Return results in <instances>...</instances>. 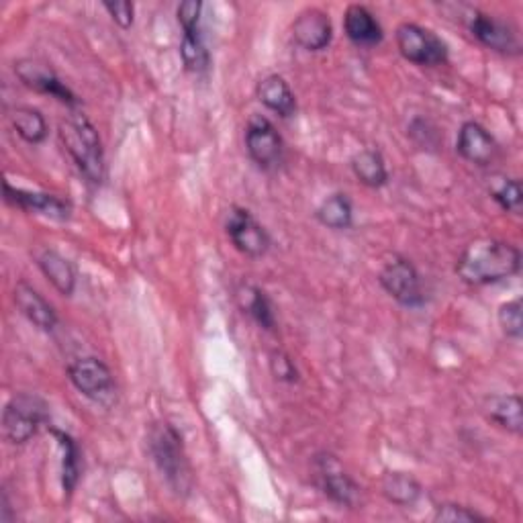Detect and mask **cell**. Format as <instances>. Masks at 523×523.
<instances>
[{
  "mask_svg": "<svg viewBox=\"0 0 523 523\" xmlns=\"http://www.w3.org/2000/svg\"><path fill=\"white\" fill-rule=\"evenodd\" d=\"M397 47L407 62L417 66H440L448 60V45L434 31L415 23L397 29Z\"/></svg>",
  "mask_w": 523,
  "mask_h": 523,
  "instance_id": "cell-5",
  "label": "cell"
},
{
  "mask_svg": "<svg viewBox=\"0 0 523 523\" xmlns=\"http://www.w3.org/2000/svg\"><path fill=\"white\" fill-rule=\"evenodd\" d=\"M246 150L264 170L276 168L282 160V137L262 115H254L246 127Z\"/></svg>",
  "mask_w": 523,
  "mask_h": 523,
  "instance_id": "cell-9",
  "label": "cell"
},
{
  "mask_svg": "<svg viewBox=\"0 0 523 523\" xmlns=\"http://www.w3.org/2000/svg\"><path fill=\"white\" fill-rule=\"evenodd\" d=\"M319 481L323 493L342 507H354L360 497L358 485L350 479V474L342 468V464L334 456H321L317 460Z\"/></svg>",
  "mask_w": 523,
  "mask_h": 523,
  "instance_id": "cell-12",
  "label": "cell"
},
{
  "mask_svg": "<svg viewBox=\"0 0 523 523\" xmlns=\"http://www.w3.org/2000/svg\"><path fill=\"white\" fill-rule=\"evenodd\" d=\"M499 325L503 334L511 340H521L523 319H521V299H513L499 309Z\"/></svg>",
  "mask_w": 523,
  "mask_h": 523,
  "instance_id": "cell-29",
  "label": "cell"
},
{
  "mask_svg": "<svg viewBox=\"0 0 523 523\" xmlns=\"http://www.w3.org/2000/svg\"><path fill=\"white\" fill-rule=\"evenodd\" d=\"M383 289L401 305L405 307H419L423 305V289H421V278L415 266L409 260L395 258L389 262L378 276Z\"/></svg>",
  "mask_w": 523,
  "mask_h": 523,
  "instance_id": "cell-8",
  "label": "cell"
},
{
  "mask_svg": "<svg viewBox=\"0 0 523 523\" xmlns=\"http://www.w3.org/2000/svg\"><path fill=\"white\" fill-rule=\"evenodd\" d=\"M15 303L21 313L41 331H54L58 325V315L54 307L47 303L27 282H19L15 287Z\"/></svg>",
  "mask_w": 523,
  "mask_h": 523,
  "instance_id": "cell-16",
  "label": "cell"
},
{
  "mask_svg": "<svg viewBox=\"0 0 523 523\" xmlns=\"http://www.w3.org/2000/svg\"><path fill=\"white\" fill-rule=\"evenodd\" d=\"M237 303H240L242 311L248 313L262 329L266 331H274L276 327V315H274V307L268 299V295L256 287V284H242L240 289H237Z\"/></svg>",
  "mask_w": 523,
  "mask_h": 523,
  "instance_id": "cell-20",
  "label": "cell"
},
{
  "mask_svg": "<svg viewBox=\"0 0 523 523\" xmlns=\"http://www.w3.org/2000/svg\"><path fill=\"white\" fill-rule=\"evenodd\" d=\"M344 31L350 41H354L356 45H366V47L378 45L385 37L383 27H380L376 17L362 5L348 7V11L344 15Z\"/></svg>",
  "mask_w": 523,
  "mask_h": 523,
  "instance_id": "cell-18",
  "label": "cell"
},
{
  "mask_svg": "<svg viewBox=\"0 0 523 523\" xmlns=\"http://www.w3.org/2000/svg\"><path fill=\"white\" fill-rule=\"evenodd\" d=\"M270 370L276 380H282V383H295L299 380V370L295 366V360L282 350H274L270 354Z\"/></svg>",
  "mask_w": 523,
  "mask_h": 523,
  "instance_id": "cell-31",
  "label": "cell"
},
{
  "mask_svg": "<svg viewBox=\"0 0 523 523\" xmlns=\"http://www.w3.org/2000/svg\"><path fill=\"white\" fill-rule=\"evenodd\" d=\"M201 11H203V3L199 0H186V3H180L176 9V17L178 23L182 27L184 33H197L199 29V21H201Z\"/></svg>",
  "mask_w": 523,
  "mask_h": 523,
  "instance_id": "cell-32",
  "label": "cell"
},
{
  "mask_svg": "<svg viewBox=\"0 0 523 523\" xmlns=\"http://www.w3.org/2000/svg\"><path fill=\"white\" fill-rule=\"evenodd\" d=\"M52 436L58 440L62 448V487L68 495L74 493L80 479V452L74 438L66 432L52 430Z\"/></svg>",
  "mask_w": 523,
  "mask_h": 523,
  "instance_id": "cell-24",
  "label": "cell"
},
{
  "mask_svg": "<svg viewBox=\"0 0 523 523\" xmlns=\"http://www.w3.org/2000/svg\"><path fill=\"white\" fill-rule=\"evenodd\" d=\"M5 201L25 209V211H33L39 215H45L50 219L56 221H66L72 213L70 203L62 201L56 195H45V193H31V190H23V188H13L9 182H5Z\"/></svg>",
  "mask_w": 523,
  "mask_h": 523,
  "instance_id": "cell-14",
  "label": "cell"
},
{
  "mask_svg": "<svg viewBox=\"0 0 523 523\" xmlns=\"http://www.w3.org/2000/svg\"><path fill=\"white\" fill-rule=\"evenodd\" d=\"M468 27L470 33L493 52L509 54V56L521 52V41L517 37V31L505 21H499L485 13H474L470 17Z\"/></svg>",
  "mask_w": 523,
  "mask_h": 523,
  "instance_id": "cell-10",
  "label": "cell"
},
{
  "mask_svg": "<svg viewBox=\"0 0 523 523\" xmlns=\"http://www.w3.org/2000/svg\"><path fill=\"white\" fill-rule=\"evenodd\" d=\"M225 229L235 250L248 258H262L270 250L268 231L246 209H231Z\"/></svg>",
  "mask_w": 523,
  "mask_h": 523,
  "instance_id": "cell-7",
  "label": "cell"
},
{
  "mask_svg": "<svg viewBox=\"0 0 523 523\" xmlns=\"http://www.w3.org/2000/svg\"><path fill=\"white\" fill-rule=\"evenodd\" d=\"M456 150L466 162L477 166H489L499 156V144L495 137L477 121H466L460 127Z\"/></svg>",
  "mask_w": 523,
  "mask_h": 523,
  "instance_id": "cell-11",
  "label": "cell"
},
{
  "mask_svg": "<svg viewBox=\"0 0 523 523\" xmlns=\"http://www.w3.org/2000/svg\"><path fill=\"white\" fill-rule=\"evenodd\" d=\"M68 378L84 397L105 403L115 393V380L109 366L99 358H80L68 366Z\"/></svg>",
  "mask_w": 523,
  "mask_h": 523,
  "instance_id": "cell-6",
  "label": "cell"
},
{
  "mask_svg": "<svg viewBox=\"0 0 523 523\" xmlns=\"http://www.w3.org/2000/svg\"><path fill=\"white\" fill-rule=\"evenodd\" d=\"M47 421V405L41 397L21 393L15 395L3 411V430L11 444H27Z\"/></svg>",
  "mask_w": 523,
  "mask_h": 523,
  "instance_id": "cell-4",
  "label": "cell"
},
{
  "mask_svg": "<svg viewBox=\"0 0 523 523\" xmlns=\"http://www.w3.org/2000/svg\"><path fill=\"white\" fill-rule=\"evenodd\" d=\"M148 450L168 487L178 495L188 493L193 487V474L176 427L168 421L154 423L148 432Z\"/></svg>",
  "mask_w": 523,
  "mask_h": 523,
  "instance_id": "cell-2",
  "label": "cell"
},
{
  "mask_svg": "<svg viewBox=\"0 0 523 523\" xmlns=\"http://www.w3.org/2000/svg\"><path fill=\"white\" fill-rule=\"evenodd\" d=\"M521 268V252L501 240L472 242L456 264V274L470 287H485L511 278Z\"/></svg>",
  "mask_w": 523,
  "mask_h": 523,
  "instance_id": "cell-1",
  "label": "cell"
},
{
  "mask_svg": "<svg viewBox=\"0 0 523 523\" xmlns=\"http://www.w3.org/2000/svg\"><path fill=\"white\" fill-rule=\"evenodd\" d=\"M434 519H436V521H442V523H474V521H487V517H483L481 513L472 511V509H468V507H462V505H454V503L438 505V507H436V513H434Z\"/></svg>",
  "mask_w": 523,
  "mask_h": 523,
  "instance_id": "cell-30",
  "label": "cell"
},
{
  "mask_svg": "<svg viewBox=\"0 0 523 523\" xmlns=\"http://www.w3.org/2000/svg\"><path fill=\"white\" fill-rule=\"evenodd\" d=\"M493 199L499 203V207L507 213H521V201H523V193H521V184L515 178H505L497 188H493Z\"/></svg>",
  "mask_w": 523,
  "mask_h": 523,
  "instance_id": "cell-28",
  "label": "cell"
},
{
  "mask_svg": "<svg viewBox=\"0 0 523 523\" xmlns=\"http://www.w3.org/2000/svg\"><path fill=\"white\" fill-rule=\"evenodd\" d=\"M331 21L321 9H305L293 23V37L307 52H321L331 43Z\"/></svg>",
  "mask_w": 523,
  "mask_h": 523,
  "instance_id": "cell-15",
  "label": "cell"
},
{
  "mask_svg": "<svg viewBox=\"0 0 523 523\" xmlns=\"http://www.w3.org/2000/svg\"><path fill=\"white\" fill-rule=\"evenodd\" d=\"M317 219L321 225H325L329 229H348L354 221V211H352L350 199L342 193L331 195L329 199H325L319 205Z\"/></svg>",
  "mask_w": 523,
  "mask_h": 523,
  "instance_id": "cell-25",
  "label": "cell"
},
{
  "mask_svg": "<svg viewBox=\"0 0 523 523\" xmlns=\"http://www.w3.org/2000/svg\"><path fill=\"white\" fill-rule=\"evenodd\" d=\"M11 125L17 131V135L27 141V144H41V141L47 137V123L43 115L31 107L15 109L11 113Z\"/></svg>",
  "mask_w": 523,
  "mask_h": 523,
  "instance_id": "cell-26",
  "label": "cell"
},
{
  "mask_svg": "<svg viewBox=\"0 0 523 523\" xmlns=\"http://www.w3.org/2000/svg\"><path fill=\"white\" fill-rule=\"evenodd\" d=\"M180 56L190 72H205L209 68V52L203 43L201 31L184 33L180 43Z\"/></svg>",
  "mask_w": 523,
  "mask_h": 523,
  "instance_id": "cell-27",
  "label": "cell"
},
{
  "mask_svg": "<svg viewBox=\"0 0 523 523\" xmlns=\"http://www.w3.org/2000/svg\"><path fill=\"white\" fill-rule=\"evenodd\" d=\"M256 94H258V101L266 109L280 115L282 119L295 115V111H297V99H295L289 82L278 74H270V76L262 78L256 88Z\"/></svg>",
  "mask_w": 523,
  "mask_h": 523,
  "instance_id": "cell-17",
  "label": "cell"
},
{
  "mask_svg": "<svg viewBox=\"0 0 523 523\" xmlns=\"http://www.w3.org/2000/svg\"><path fill=\"white\" fill-rule=\"evenodd\" d=\"M521 411H523V403L519 395H495L485 401L487 417L511 434H521L523 430Z\"/></svg>",
  "mask_w": 523,
  "mask_h": 523,
  "instance_id": "cell-21",
  "label": "cell"
},
{
  "mask_svg": "<svg viewBox=\"0 0 523 523\" xmlns=\"http://www.w3.org/2000/svg\"><path fill=\"white\" fill-rule=\"evenodd\" d=\"M60 139L80 172L90 182L99 184L105 176V156L97 127L84 115H74L60 123Z\"/></svg>",
  "mask_w": 523,
  "mask_h": 523,
  "instance_id": "cell-3",
  "label": "cell"
},
{
  "mask_svg": "<svg viewBox=\"0 0 523 523\" xmlns=\"http://www.w3.org/2000/svg\"><path fill=\"white\" fill-rule=\"evenodd\" d=\"M354 176L370 188H380L389 182L387 164L376 150H362L352 158Z\"/></svg>",
  "mask_w": 523,
  "mask_h": 523,
  "instance_id": "cell-22",
  "label": "cell"
},
{
  "mask_svg": "<svg viewBox=\"0 0 523 523\" xmlns=\"http://www.w3.org/2000/svg\"><path fill=\"white\" fill-rule=\"evenodd\" d=\"M383 493L391 503L409 507L421 497V485L407 472H387L383 477Z\"/></svg>",
  "mask_w": 523,
  "mask_h": 523,
  "instance_id": "cell-23",
  "label": "cell"
},
{
  "mask_svg": "<svg viewBox=\"0 0 523 523\" xmlns=\"http://www.w3.org/2000/svg\"><path fill=\"white\" fill-rule=\"evenodd\" d=\"M15 72L29 88H33L41 94H50V97L58 99L60 103H64L68 107L78 105L74 92L47 66L33 62V60H21L15 64Z\"/></svg>",
  "mask_w": 523,
  "mask_h": 523,
  "instance_id": "cell-13",
  "label": "cell"
},
{
  "mask_svg": "<svg viewBox=\"0 0 523 523\" xmlns=\"http://www.w3.org/2000/svg\"><path fill=\"white\" fill-rule=\"evenodd\" d=\"M39 270L43 272V276L54 284V289L64 295L70 297L76 289V272L72 268V264L58 252L54 250H45L39 254L37 258Z\"/></svg>",
  "mask_w": 523,
  "mask_h": 523,
  "instance_id": "cell-19",
  "label": "cell"
},
{
  "mask_svg": "<svg viewBox=\"0 0 523 523\" xmlns=\"http://www.w3.org/2000/svg\"><path fill=\"white\" fill-rule=\"evenodd\" d=\"M105 11L111 15V19L121 27V29H129L133 25V15H135V7L129 0H117V3H103Z\"/></svg>",
  "mask_w": 523,
  "mask_h": 523,
  "instance_id": "cell-33",
  "label": "cell"
}]
</instances>
